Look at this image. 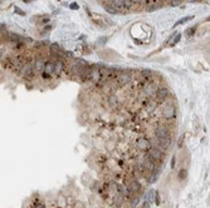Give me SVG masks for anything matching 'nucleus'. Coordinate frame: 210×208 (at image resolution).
Listing matches in <instances>:
<instances>
[{
    "label": "nucleus",
    "mask_w": 210,
    "mask_h": 208,
    "mask_svg": "<svg viewBox=\"0 0 210 208\" xmlns=\"http://www.w3.org/2000/svg\"><path fill=\"white\" fill-rule=\"evenodd\" d=\"M32 63H33V77L38 75V74H40V73H43L45 63H47L45 59H43V58H35Z\"/></svg>",
    "instance_id": "obj_1"
},
{
    "label": "nucleus",
    "mask_w": 210,
    "mask_h": 208,
    "mask_svg": "<svg viewBox=\"0 0 210 208\" xmlns=\"http://www.w3.org/2000/svg\"><path fill=\"white\" fill-rule=\"evenodd\" d=\"M161 115H162L165 119H172V118H175V115H176V108L172 104H166L162 108V110H161Z\"/></svg>",
    "instance_id": "obj_2"
},
{
    "label": "nucleus",
    "mask_w": 210,
    "mask_h": 208,
    "mask_svg": "<svg viewBox=\"0 0 210 208\" xmlns=\"http://www.w3.org/2000/svg\"><path fill=\"white\" fill-rule=\"evenodd\" d=\"M131 74L128 72H122L121 74H118V75L116 77V80L117 83H118V85L120 87H125V85H127L131 83Z\"/></svg>",
    "instance_id": "obj_3"
},
{
    "label": "nucleus",
    "mask_w": 210,
    "mask_h": 208,
    "mask_svg": "<svg viewBox=\"0 0 210 208\" xmlns=\"http://www.w3.org/2000/svg\"><path fill=\"white\" fill-rule=\"evenodd\" d=\"M151 159H154L155 162H160L162 159V157H164V153L161 152V149L160 148H157V147H151L148 149V154H147Z\"/></svg>",
    "instance_id": "obj_4"
},
{
    "label": "nucleus",
    "mask_w": 210,
    "mask_h": 208,
    "mask_svg": "<svg viewBox=\"0 0 210 208\" xmlns=\"http://www.w3.org/2000/svg\"><path fill=\"white\" fill-rule=\"evenodd\" d=\"M136 146H137V148L140 149V151H148V149L152 147V146H151V140L147 139V138H145V137L137 138Z\"/></svg>",
    "instance_id": "obj_5"
},
{
    "label": "nucleus",
    "mask_w": 210,
    "mask_h": 208,
    "mask_svg": "<svg viewBox=\"0 0 210 208\" xmlns=\"http://www.w3.org/2000/svg\"><path fill=\"white\" fill-rule=\"evenodd\" d=\"M170 136V130L166 126H158L155 129V137L156 138H167Z\"/></svg>",
    "instance_id": "obj_6"
},
{
    "label": "nucleus",
    "mask_w": 210,
    "mask_h": 208,
    "mask_svg": "<svg viewBox=\"0 0 210 208\" xmlns=\"http://www.w3.org/2000/svg\"><path fill=\"white\" fill-rule=\"evenodd\" d=\"M53 72H54V62H47L45 66H44V70H43V78L48 79L52 75H54Z\"/></svg>",
    "instance_id": "obj_7"
},
{
    "label": "nucleus",
    "mask_w": 210,
    "mask_h": 208,
    "mask_svg": "<svg viewBox=\"0 0 210 208\" xmlns=\"http://www.w3.org/2000/svg\"><path fill=\"white\" fill-rule=\"evenodd\" d=\"M141 164L144 165V168H145L146 171H154L155 167H156V162H155L154 159H151L148 155H146V157L144 158V161L141 162Z\"/></svg>",
    "instance_id": "obj_8"
},
{
    "label": "nucleus",
    "mask_w": 210,
    "mask_h": 208,
    "mask_svg": "<svg viewBox=\"0 0 210 208\" xmlns=\"http://www.w3.org/2000/svg\"><path fill=\"white\" fill-rule=\"evenodd\" d=\"M155 95L157 97L158 101H164V99H166L167 97L170 95V90H169V89H166V88H160V89H157V90H156Z\"/></svg>",
    "instance_id": "obj_9"
},
{
    "label": "nucleus",
    "mask_w": 210,
    "mask_h": 208,
    "mask_svg": "<svg viewBox=\"0 0 210 208\" xmlns=\"http://www.w3.org/2000/svg\"><path fill=\"white\" fill-rule=\"evenodd\" d=\"M102 78V73H101L99 69L95 68V69H91V75H89V79L93 82V83H98Z\"/></svg>",
    "instance_id": "obj_10"
},
{
    "label": "nucleus",
    "mask_w": 210,
    "mask_h": 208,
    "mask_svg": "<svg viewBox=\"0 0 210 208\" xmlns=\"http://www.w3.org/2000/svg\"><path fill=\"white\" fill-rule=\"evenodd\" d=\"M83 69H85V65L83 64H73L71 66V74L72 75H81Z\"/></svg>",
    "instance_id": "obj_11"
},
{
    "label": "nucleus",
    "mask_w": 210,
    "mask_h": 208,
    "mask_svg": "<svg viewBox=\"0 0 210 208\" xmlns=\"http://www.w3.org/2000/svg\"><path fill=\"white\" fill-rule=\"evenodd\" d=\"M157 140H158V146H157V148H164V149H167L170 146H171V139L167 137V138H157Z\"/></svg>",
    "instance_id": "obj_12"
},
{
    "label": "nucleus",
    "mask_w": 210,
    "mask_h": 208,
    "mask_svg": "<svg viewBox=\"0 0 210 208\" xmlns=\"http://www.w3.org/2000/svg\"><path fill=\"white\" fill-rule=\"evenodd\" d=\"M141 189V184L137 182V181H133V182H131L130 184H128V192L130 193H137L138 190Z\"/></svg>",
    "instance_id": "obj_13"
},
{
    "label": "nucleus",
    "mask_w": 210,
    "mask_h": 208,
    "mask_svg": "<svg viewBox=\"0 0 210 208\" xmlns=\"http://www.w3.org/2000/svg\"><path fill=\"white\" fill-rule=\"evenodd\" d=\"M63 69H64V64H63V62H61V60L54 62V72H53L54 75H59V74L63 72Z\"/></svg>",
    "instance_id": "obj_14"
},
{
    "label": "nucleus",
    "mask_w": 210,
    "mask_h": 208,
    "mask_svg": "<svg viewBox=\"0 0 210 208\" xmlns=\"http://www.w3.org/2000/svg\"><path fill=\"white\" fill-rule=\"evenodd\" d=\"M107 101H108V104H110L112 108H117L120 104V101H118V98H117V95L115 94H110L107 98Z\"/></svg>",
    "instance_id": "obj_15"
},
{
    "label": "nucleus",
    "mask_w": 210,
    "mask_h": 208,
    "mask_svg": "<svg viewBox=\"0 0 210 208\" xmlns=\"http://www.w3.org/2000/svg\"><path fill=\"white\" fill-rule=\"evenodd\" d=\"M147 105H145V112L147 113V114H150V113H152L156 108H157V103L156 102H148L147 101V103H146Z\"/></svg>",
    "instance_id": "obj_16"
},
{
    "label": "nucleus",
    "mask_w": 210,
    "mask_h": 208,
    "mask_svg": "<svg viewBox=\"0 0 210 208\" xmlns=\"http://www.w3.org/2000/svg\"><path fill=\"white\" fill-rule=\"evenodd\" d=\"M111 5L112 6H115L117 10H122L123 8H125V2L123 0H112V3H111Z\"/></svg>",
    "instance_id": "obj_17"
},
{
    "label": "nucleus",
    "mask_w": 210,
    "mask_h": 208,
    "mask_svg": "<svg viewBox=\"0 0 210 208\" xmlns=\"http://www.w3.org/2000/svg\"><path fill=\"white\" fill-rule=\"evenodd\" d=\"M144 90H145V94H146V95H152V94L156 93V90H157V89H156L152 84H147V85H145Z\"/></svg>",
    "instance_id": "obj_18"
},
{
    "label": "nucleus",
    "mask_w": 210,
    "mask_h": 208,
    "mask_svg": "<svg viewBox=\"0 0 210 208\" xmlns=\"http://www.w3.org/2000/svg\"><path fill=\"white\" fill-rule=\"evenodd\" d=\"M105 9H106L107 13H110V14H117L118 13V10H117L115 6H112L111 4H105Z\"/></svg>",
    "instance_id": "obj_19"
},
{
    "label": "nucleus",
    "mask_w": 210,
    "mask_h": 208,
    "mask_svg": "<svg viewBox=\"0 0 210 208\" xmlns=\"http://www.w3.org/2000/svg\"><path fill=\"white\" fill-rule=\"evenodd\" d=\"M50 52H52L53 54L59 53V52H61V46H59V44H57V43L50 44Z\"/></svg>",
    "instance_id": "obj_20"
},
{
    "label": "nucleus",
    "mask_w": 210,
    "mask_h": 208,
    "mask_svg": "<svg viewBox=\"0 0 210 208\" xmlns=\"http://www.w3.org/2000/svg\"><path fill=\"white\" fill-rule=\"evenodd\" d=\"M192 19V16H185V18H182V19H180V20H178L176 21V24L174 27H176V25H181V24H184V23H188V21H190Z\"/></svg>",
    "instance_id": "obj_21"
},
{
    "label": "nucleus",
    "mask_w": 210,
    "mask_h": 208,
    "mask_svg": "<svg viewBox=\"0 0 210 208\" xmlns=\"http://www.w3.org/2000/svg\"><path fill=\"white\" fill-rule=\"evenodd\" d=\"M14 11H15L16 14H18V15H20V16H24V15H25V11L22 10L20 8H18V6H15V8H14Z\"/></svg>",
    "instance_id": "obj_22"
},
{
    "label": "nucleus",
    "mask_w": 210,
    "mask_h": 208,
    "mask_svg": "<svg viewBox=\"0 0 210 208\" xmlns=\"http://www.w3.org/2000/svg\"><path fill=\"white\" fill-rule=\"evenodd\" d=\"M185 177H186V171H185V169H181V171L179 172V179L182 181Z\"/></svg>",
    "instance_id": "obj_23"
},
{
    "label": "nucleus",
    "mask_w": 210,
    "mask_h": 208,
    "mask_svg": "<svg viewBox=\"0 0 210 208\" xmlns=\"http://www.w3.org/2000/svg\"><path fill=\"white\" fill-rule=\"evenodd\" d=\"M123 2H125V8H127V9H130L132 6V0H123Z\"/></svg>",
    "instance_id": "obj_24"
},
{
    "label": "nucleus",
    "mask_w": 210,
    "mask_h": 208,
    "mask_svg": "<svg viewBox=\"0 0 210 208\" xmlns=\"http://www.w3.org/2000/svg\"><path fill=\"white\" fill-rule=\"evenodd\" d=\"M195 29H196V27H194V28H190V29H188L186 30V35H192V33L195 31Z\"/></svg>",
    "instance_id": "obj_25"
},
{
    "label": "nucleus",
    "mask_w": 210,
    "mask_h": 208,
    "mask_svg": "<svg viewBox=\"0 0 210 208\" xmlns=\"http://www.w3.org/2000/svg\"><path fill=\"white\" fill-rule=\"evenodd\" d=\"M69 8H71L72 10H75V9H78L79 6H78V4H77V3H72V4L69 5Z\"/></svg>",
    "instance_id": "obj_26"
},
{
    "label": "nucleus",
    "mask_w": 210,
    "mask_h": 208,
    "mask_svg": "<svg viewBox=\"0 0 210 208\" xmlns=\"http://www.w3.org/2000/svg\"><path fill=\"white\" fill-rule=\"evenodd\" d=\"M5 30H6V24L0 23V33H2V31H5Z\"/></svg>",
    "instance_id": "obj_27"
},
{
    "label": "nucleus",
    "mask_w": 210,
    "mask_h": 208,
    "mask_svg": "<svg viewBox=\"0 0 210 208\" xmlns=\"http://www.w3.org/2000/svg\"><path fill=\"white\" fill-rule=\"evenodd\" d=\"M180 3H181V0H172V2H171V5H172V6H178V5H180Z\"/></svg>",
    "instance_id": "obj_28"
},
{
    "label": "nucleus",
    "mask_w": 210,
    "mask_h": 208,
    "mask_svg": "<svg viewBox=\"0 0 210 208\" xmlns=\"http://www.w3.org/2000/svg\"><path fill=\"white\" fill-rule=\"evenodd\" d=\"M23 2H24L25 4H30V3H33V2H35V0H23Z\"/></svg>",
    "instance_id": "obj_29"
},
{
    "label": "nucleus",
    "mask_w": 210,
    "mask_h": 208,
    "mask_svg": "<svg viewBox=\"0 0 210 208\" xmlns=\"http://www.w3.org/2000/svg\"><path fill=\"white\" fill-rule=\"evenodd\" d=\"M132 4H141V0H132Z\"/></svg>",
    "instance_id": "obj_30"
},
{
    "label": "nucleus",
    "mask_w": 210,
    "mask_h": 208,
    "mask_svg": "<svg viewBox=\"0 0 210 208\" xmlns=\"http://www.w3.org/2000/svg\"><path fill=\"white\" fill-rule=\"evenodd\" d=\"M2 58H3V50L0 49V60H2Z\"/></svg>",
    "instance_id": "obj_31"
},
{
    "label": "nucleus",
    "mask_w": 210,
    "mask_h": 208,
    "mask_svg": "<svg viewBox=\"0 0 210 208\" xmlns=\"http://www.w3.org/2000/svg\"><path fill=\"white\" fill-rule=\"evenodd\" d=\"M158 2H161V3H166L167 0H158Z\"/></svg>",
    "instance_id": "obj_32"
},
{
    "label": "nucleus",
    "mask_w": 210,
    "mask_h": 208,
    "mask_svg": "<svg viewBox=\"0 0 210 208\" xmlns=\"http://www.w3.org/2000/svg\"><path fill=\"white\" fill-rule=\"evenodd\" d=\"M188 2H189V3H191V2H195V0H188Z\"/></svg>",
    "instance_id": "obj_33"
}]
</instances>
